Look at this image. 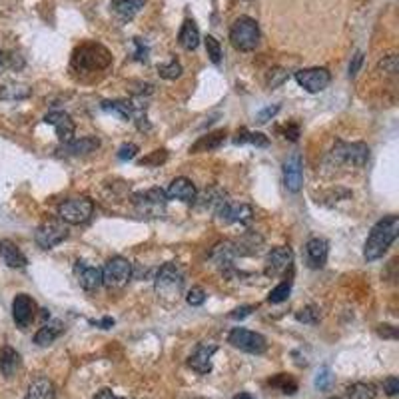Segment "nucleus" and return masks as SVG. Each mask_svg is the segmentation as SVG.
Segmentation results:
<instances>
[{
  "label": "nucleus",
  "instance_id": "obj_1",
  "mask_svg": "<svg viewBox=\"0 0 399 399\" xmlns=\"http://www.w3.org/2000/svg\"><path fill=\"white\" fill-rule=\"evenodd\" d=\"M399 234V218L398 216H387V218L379 219L378 224L371 228L369 238L365 241L363 248V258L367 261H376L379 259L387 250L389 246L396 241Z\"/></svg>",
  "mask_w": 399,
  "mask_h": 399
},
{
  "label": "nucleus",
  "instance_id": "obj_2",
  "mask_svg": "<svg viewBox=\"0 0 399 399\" xmlns=\"http://www.w3.org/2000/svg\"><path fill=\"white\" fill-rule=\"evenodd\" d=\"M112 62V56L108 52V48H104L98 42H86L78 46L74 50V56H72V66L76 70H88V72H94V70H104L108 68Z\"/></svg>",
  "mask_w": 399,
  "mask_h": 399
},
{
  "label": "nucleus",
  "instance_id": "obj_3",
  "mask_svg": "<svg viewBox=\"0 0 399 399\" xmlns=\"http://www.w3.org/2000/svg\"><path fill=\"white\" fill-rule=\"evenodd\" d=\"M259 26L258 22L250 17H239L234 20L232 28H230V40L232 46L239 50V52H252L256 50L259 44Z\"/></svg>",
  "mask_w": 399,
  "mask_h": 399
},
{
  "label": "nucleus",
  "instance_id": "obj_4",
  "mask_svg": "<svg viewBox=\"0 0 399 399\" xmlns=\"http://www.w3.org/2000/svg\"><path fill=\"white\" fill-rule=\"evenodd\" d=\"M184 288V274L178 263L168 261L158 270L156 276V294L164 299H174L182 294Z\"/></svg>",
  "mask_w": 399,
  "mask_h": 399
},
{
  "label": "nucleus",
  "instance_id": "obj_5",
  "mask_svg": "<svg viewBox=\"0 0 399 399\" xmlns=\"http://www.w3.org/2000/svg\"><path fill=\"white\" fill-rule=\"evenodd\" d=\"M94 214V204L92 200L88 198H68L64 200L58 206V216L64 224H70V226H78L88 222L90 216Z\"/></svg>",
  "mask_w": 399,
  "mask_h": 399
},
{
  "label": "nucleus",
  "instance_id": "obj_6",
  "mask_svg": "<svg viewBox=\"0 0 399 399\" xmlns=\"http://www.w3.org/2000/svg\"><path fill=\"white\" fill-rule=\"evenodd\" d=\"M130 278H132V263L122 256L110 258L102 268V285L110 290L124 288Z\"/></svg>",
  "mask_w": 399,
  "mask_h": 399
},
{
  "label": "nucleus",
  "instance_id": "obj_7",
  "mask_svg": "<svg viewBox=\"0 0 399 399\" xmlns=\"http://www.w3.org/2000/svg\"><path fill=\"white\" fill-rule=\"evenodd\" d=\"M332 158L339 164H352V166H365L369 160V146L363 142H336L332 150Z\"/></svg>",
  "mask_w": 399,
  "mask_h": 399
},
{
  "label": "nucleus",
  "instance_id": "obj_8",
  "mask_svg": "<svg viewBox=\"0 0 399 399\" xmlns=\"http://www.w3.org/2000/svg\"><path fill=\"white\" fill-rule=\"evenodd\" d=\"M68 238V224L62 219H46L42 222L34 234V241L39 244L42 250H52L54 246L62 244Z\"/></svg>",
  "mask_w": 399,
  "mask_h": 399
},
{
  "label": "nucleus",
  "instance_id": "obj_9",
  "mask_svg": "<svg viewBox=\"0 0 399 399\" xmlns=\"http://www.w3.org/2000/svg\"><path fill=\"white\" fill-rule=\"evenodd\" d=\"M228 343H232L236 349H241L246 354H263L268 349V341L261 334L250 332L246 327H234L228 336Z\"/></svg>",
  "mask_w": 399,
  "mask_h": 399
},
{
  "label": "nucleus",
  "instance_id": "obj_10",
  "mask_svg": "<svg viewBox=\"0 0 399 399\" xmlns=\"http://www.w3.org/2000/svg\"><path fill=\"white\" fill-rule=\"evenodd\" d=\"M296 80L303 90L316 94V92H321L330 86L332 74L327 68H305V70L296 72Z\"/></svg>",
  "mask_w": 399,
  "mask_h": 399
},
{
  "label": "nucleus",
  "instance_id": "obj_11",
  "mask_svg": "<svg viewBox=\"0 0 399 399\" xmlns=\"http://www.w3.org/2000/svg\"><path fill=\"white\" fill-rule=\"evenodd\" d=\"M214 210H216V218L224 224H244V222H250L254 216L248 204H234L228 200H222Z\"/></svg>",
  "mask_w": 399,
  "mask_h": 399
},
{
  "label": "nucleus",
  "instance_id": "obj_12",
  "mask_svg": "<svg viewBox=\"0 0 399 399\" xmlns=\"http://www.w3.org/2000/svg\"><path fill=\"white\" fill-rule=\"evenodd\" d=\"M292 263H294V252L288 246H278L266 258V276H272V278L281 276L283 272L292 270Z\"/></svg>",
  "mask_w": 399,
  "mask_h": 399
},
{
  "label": "nucleus",
  "instance_id": "obj_13",
  "mask_svg": "<svg viewBox=\"0 0 399 399\" xmlns=\"http://www.w3.org/2000/svg\"><path fill=\"white\" fill-rule=\"evenodd\" d=\"M134 204L140 212L144 214H158L164 210V206L168 204V196L162 188H152V190H146V192H138L134 194Z\"/></svg>",
  "mask_w": 399,
  "mask_h": 399
},
{
  "label": "nucleus",
  "instance_id": "obj_14",
  "mask_svg": "<svg viewBox=\"0 0 399 399\" xmlns=\"http://www.w3.org/2000/svg\"><path fill=\"white\" fill-rule=\"evenodd\" d=\"M36 316V303L34 299L26 294H19L14 301H12V318L14 323L19 325L20 330L28 327L32 323V319Z\"/></svg>",
  "mask_w": 399,
  "mask_h": 399
},
{
  "label": "nucleus",
  "instance_id": "obj_15",
  "mask_svg": "<svg viewBox=\"0 0 399 399\" xmlns=\"http://www.w3.org/2000/svg\"><path fill=\"white\" fill-rule=\"evenodd\" d=\"M283 184L290 192H299L303 186V164L299 154H292L283 162Z\"/></svg>",
  "mask_w": 399,
  "mask_h": 399
},
{
  "label": "nucleus",
  "instance_id": "obj_16",
  "mask_svg": "<svg viewBox=\"0 0 399 399\" xmlns=\"http://www.w3.org/2000/svg\"><path fill=\"white\" fill-rule=\"evenodd\" d=\"M44 122L56 128V136H58V140L62 144H66V142H70V140L74 138L76 126H74V120L70 118L66 112H62V110L48 112V114L44 116Z\"/></svg>",
  "mask_w": 399,
  "mask_h": 399
},
{
  "label": "nucleus",
  "instance_id": "obj_17",
  "mask_svg": "<svg viewBox=\"0 0 399 399\" xmlns=\"http://www.w3.org/2000/svg\"><path fill=\"white\" fill-rule=\"evenodd\" d=\"M216 345H212V343H200L198 347L194 349V354L190 356V367L194 369V371H198L200 376H206V374H210L212 371V356L216 354Z\"/></svg>",
  "mask_w": 399,
  "mask_h": 399
},
{
  "label": "nucleus",
  "instance_id": "obj_18",
  "mask_svg": "<svg viewBox=\"0 0 399 399\" xmlns=\"http://www.w3.org/2000/svg\"><path fill=\"white\" fill-rule=\"evenodd\" d=\"M166 196L172 200L186 202V204H192V202L196 200V196H198V192H196V186H194L192 180L180 176V178L172 180V184H170Z\"/></svg>",
  "mask_w": 399,
  "mask_h": 399
},
{
  "label": "nucleus",
  "instance_id": "obj_19",
  "mask_svg": "<svg viewBox=\"0 0 399 399\" xmlns=\"http://www.w3.org/2000/svg\"><path fill=\"white\" fill-rule=\"evenodd\" d=\"M76 274H78L80 285L86 292H96L102 285V270L96 266H88L86 261L78 259L76 261Z\"/></svg>",
  "mask_w": 399,
  "mask_h": 399
},
{
  "label": "nucleus",
  "instance_id": "obj_20",
  "mask_svg": "<svg viewBox=\"0 0 399 399\" xmlns=\"http://www.w3.org/2000/svg\"><path fill=\"white\" fill-rule=\"evenodd\" d=\"M330 254V244L323 238H312L305 244V256L312 268H323Z\"/></svg>",
  "mask_w": 399,
  "mask_h": 399
},
{
  "label": "nucleus",
  "instance_id": "obj_21",
  "mask_svg": "<svg viewBox=\"0 0 399 399\" xmlns=\"http://www.w3.org/2000/svg\"><path fill=\"white\" fill-rule=\"evenodd\" d=\"M0 259L8 266V268H14V270H22V268H26V263H28V259L26 256L20 252V248L14 244V241H10V239H2L0 241Z\"/></svg>",
  "mask_w": 399,
  "mask_h": 399
},
{
  "label": "nucleus",
  "instance_id": "obj_22",
  "mask_svg": "<svg viewBox=\"0 0 399 399\" xmlns=\"http://www.w3.org/2000/svg\"><path fill=\"white\" fill-rule=\"evenodd\" d=\"M98 148L100 140L96 136H84V138H72L70 142H66L62 150L70 156H82V154L96 152Z\"/></svg>",
  "mask_w": 399,
  "mask_h": 399
},
{
  "label": "nucleus",
  "instance_id": "obj_23",
  "mask_svg": "<svg viewBox=\"0 0 399 399\" xmlns=\"http://www.w3.org/2000/svg\"><path fill=\"white\" fill-rule=\"evenodd\" d=\"M62 332H64V323H62L60 319H50L48 323H44L39 332H36L34 343H36V345H42V347H44V345H50L52 341H56V339L62 336Z\"/></svg>",
  "mask_w": 399,
  "mask_h": 399
},
{
  "label": "nucleus",
  "instance_id": "obj_24",
  "mask_svg": "<svg viewBox=\"0 0 399 399\" xmlns=\"http://www.w3.org/2000/svg\"><path fill=\"white\" fill-rule=\"evenodd\" d=\"M178 42L180 46L186 48V50H196V48H198L200 30L198 26H196V22L192 19L184 20V24H182V28H180Z\"/></svg>",
  "mask_w": 399,
  "mask_h": 399
},
{
  "label": "nucleus",
  "instance_id": "obj_25",
  "mask_svg": "<svg viewBox=\"0 0 399 399\" xmlns=\"http://www.w3.org/2000/svg\"><path fill=\"white\" fill-rule=\"evenodd\" d=\"M20 367V356L19 352L10 345H4L0 349V371L4 378H14V374Z\"/></svg>",
  "mask_w": 399,
  "mask_h": 399
},
{
  "label": "nucleus",
  "instance_id": "obj_26",
  "mask_svg": "<svg viewBox=\"0 0 399 399\" xmlns=\"http://www.w3.org/2000/svg\"><path fill=\"white\" fill-rule=\"evenodd\" d=\"M56 398V389H54V383L50 379L39 378L34 379L26 391V398L24 399H54Z\"/></svg>",
  "mask_w": 399,
  "mask_h": 399
},
{
  "label": "nucleus",
  "instance_id": "obj_27",
  "mask_svg": "<svg viewBox=\"0 0 399 399\" xmlns=\"http://www.w3.org/2000/svg\"><path fill=\"white\" fill-rule=\"evenodd\" d=\"M144 4H146V0H116V2L110 4V8L122 20H130L144 8Z\"/></svg>",
  "mask_w": 399,
  "mask_h": 399
},
{
  "label": "nucleus",
  "instance_id": "obj_28",
  "mask_svg": "<svg viewBox=\"0 0 399 399\" xmlns=\"http://www.w3.org/2000/svg\"><path fill=\"white\" fill-rule=\"evenodd\" d=\"M263 244V239L258 234L250 232V234H244L238 241H234V248H236V256H254L259 252V246Z\"/></svg>",
  "mask_w": 399,
  "mask_h": 399
},
{
  "label": "nucleus",
  "instance_id": "obj_29",
  "mask_svg": "<svg viewBox=\"0 0 399 399\" xmlns=\"http://www.w3.org/2000/svg\"><path fill=\"white\" fill-rule=\"evenodd\" d=\"M102 110L114 112L122 120H130L138 114L136 112V106L132 102H128V100H106V102H102Z\"/></svg>",
  "mask_w": 399,
  "mask_h": 399
},
{
  "label": "nucleus",
  "instance_id": "obj_30",
  "mask_svg": "<svg viewBox=\"0 0 399 399\" xmlns=\"http://www.w3.org/2000/svg\"><path fill=\"white\" fill-rule=\"evenodd\" d=\"M224 140H226V132H224V130L212 132V134H208V136H202V138L190 148V152H192V154H200V152L216 150V148H219V146L224 144Z\"/></svg>",
  "mask_w": 399,
  "mask_h": 399
},
{
  "label": "nucleus",
  "instance_id": "obj_31",
  "mask_svg": "<svg viewBox=\"0 0 399 399\" xmlns=\"http://www.w3.org/2000/svg\"><path fill=\"white\" fill-rule=\"evenodd\" d=\"M32 94L28 86L22 84H6L0 88V100H24Z\"/></svg>",
  "mask_w": 399,
  "mask_h": 399
},
{
  "label": "nucleus",
  "instance_id": "obj_32",
  "mask_svg": "<svg viewBox=\"0 0 399 399\" xmlns=\"http://www.w3.org/2000/svg\"><path fill=\"white\" fill-rule=\"evenodd\" d=\"M234 144H254L259 148H266L270 144V140L266 138L263 134H259V132H250V130L241 128V130H238L236 138H234Z\"/></svg>",
  "mask_w": 399,
  "mask_h": 399
},
{
  "label": "nucleus",
  "instance_id": "obj_33",
  "mask_svg": "<svg viewBox=\"0 0 399 399\" xmlns=\"http://www.w3.org/2000/svg\"><path fill=\"white\" fill-rule=\"evenodd\" d=\"M376 398V387L371 383L358 381L347 387V399H374Z\"/></svg>",
  "mask_w": 399,
  "mask_h": 399
},
{
  "label": "nucleus",
  "instance_id": "obj_34",
  "mask_svg": "<svg viewBox=\"0 0 399 399\" xmlns=\"http://www.w3.org/2000/svg\"><path fill=\"white\" fill-rule=\"evenodd\" d=\"M270 385L278 387L279 391L285 393V396H294L298 391V381L292 376H288V374H278L276 378L270 379Z\"/></svg>",
  "mask_w": 399,
  "mask_h": 399
},
{
  "label": "nucleus",
  "instance_id": "obj_35",
  "mask_svg": "<svg viewBox=\"0 0 399 399\" xmlns=\"http://www.w3.org/2000/svg\"><path fill=\"white\" fill-rule=\"evenodd\" d=\"M290 294H292V279H285V281L278 283V285L270 292L268 301H270V303H281V301H285V299L290 298Z\"/></svg>",
  "mask_w": 399,
  "mask_h": 399
},
{
  "label": "nucleus",
  "instance_id": "obj_36",
  "mask_svg": "<svg viewBox=\"0 0 399 399\" xmlns=\"http://www.w3.org/2000/svg\"><path fill=\"white\" fill-rule=\"evenodd\" d=\"M158 74L164 80H176L182 76V64L178 60H170L168 64L158 66Z\"/></svg>",
  "mask_w": 399,
  "mask_h": 399
},
{
  "label": "nucleus",
  "instance_id": "obj_37",
  "mask_svg": "<svg viewBox=\"0 0 399 399\" xmlns=\"http://www.w3.org/2000/svg\"><path fill=\"white\" fill-rule=\"evenodd\" d=\"M204 44H206V52H208V56L210 60L214 62V64H219L222 62V46H219V42L214 36H206L204 39Z\"/></svg>",
  "mask_w": 399,
  "mask_h": 399
},
{
  "label": "nucleus",
  "instance_id": "obj_38",
  "mask_svg": "<svg viewBox=\"0 0 399 399\" xmlns=\"http://www.w3.org/2000/svg\"><path fill=\"white\" fill-rule=\"evenodd\" d=\"M332 383H334L332 369H330V367H321V369L318 371V376H316V387L321 389V391H325V389H330V387H332Z\"/></svg>",
  "mask_w": 399,
  "mask_h": 399
},
{
  "label": "nucleus",
  "instance_id": "obj_39",
  "mask_svg": "<svg viewBox=\"0 0 399 399\" xmlns=\"http://www.w3.org/2000/svg\"><path fill=\"white\" fill-rule=\"evenodd\" d=\"M298 321H303V323H318L319 321V310L316 305H308L303 310L298 312Z\"/></svg>",
  "mask_w": 399,
  "mask_h": 399
},
{
  "label": "nucleus",
  "instance_id": "obj_40",
  "mask_svg": "<svg viewBox=\"0 0 399 399\" xmlns=\"http://www.w3.org/2000/svg\"><path fill=\"white\" fill-rule=\"evenodd\" d=\"M168 160V152L166 150H154L150 156L140 160V166H160Z\"/></svg>",
  "mask_w": 399,
  "mask_h": 399
},
{
  "label": "nucleus",
  "instance_id": "obj_41",
  "mask_svg": "<svg viewBox=\"0 0 399 399\" xmlns=\"http://www.w3.org/2000/svg\"><path fill=\"white\" fill-rule=\"evenodd\" d=\"M285 80H288V70H283V68H274V70H270V74H268V86H270V88H278V86H281Z\"/></svg>",
  "mask_w": 399,
  "mask_h": 399
},
{
  "label": "nucleus",
  "instance_id": "obj_42",
  "mask_svg": "<svg viewBox=\"0 0 399 399\" xmlns=\"http://www.w3.org/2000/svg\"><path fill=\"white\" fill-rule=\"evenodd\" d=\"M186 301H188L192 308H198V305H202V303L206 301V292H204L202 288H192V290L188 292V296H186Z\"/></svg>",
  "mask_w": 399,
  "mask_h": 399
},
{
  "label": "nucleus",
  "instance_id": "obj_43",
  "mask_svg": "<svg viewBox=\"0 0 399 399\" xmlns=\"http://www.w3.org/2000/svg\"><path fill=\"white\" fill-rule=\"evenodd\" d=\"M399 68V60L396 54H391V56H385V58L379 62V70H383V72H387V74H396Z\"/></svg>",
  "mask_w": 399,
  "mask_h": 399
},
{
  "label": "nucleus",
  "instance_id": "obj_44",
  "mask_svg": "<svg viewBox=\"0 0 399 399\" xmlns=\"http://www.w3.org/2000/svg\"><path fill=\"white\" fill-rule=\"evenodd\" d=\"M138 154V146L136 144H122L118 150V158L120 160H132L136 158Z\"/></svg>",
  "mask_w": 399,
  "mask_h": 399
},
{
  "label": "nucleus",
  "instance_id": "obj_45",
  "mask_svg": "<svg viewBox=\"0 0 399 399\" xmlns=\"http://www.w3.org/2000/svg\"><path fill=\"white\" fill-rule=\"evenodd\" d=\"M383 391H385L389 398L398 396L399 393V379L396 378V376H389V378H385V381H383Z\"/></svg>",
  "mask_w": 399,
  "mask_h": 399
},
{
  "label": "nucleus",
  "instance_id": "obj_46",
  "mask_svg": "<svg viewBox=\"0 0 399 399\" xmlns=\"http://www.w3.org/2000/svg\"><path fill=\"white\" fill-rule=\"evenodd\" d=\"M361 64H363V52H356L352 56V62H349V78H356L358 76Z\"/></svg>",
  "mask_w": 399,
  "mask_h": 399
},
{
  "label": "nucleus",
  "instance_id": "obj_47",
  "mask_svg": "<svg viewBox=\"0 0 399 399\" xmlns=\"http://www.w3.org/2000/svg\"><path fill=\"white\" fill-rule=\"evenodd\" d=\"M279 112V106L276 104V106H268V108H263L261 112L258 114V124H266L268 120H272L276 114Z\"/></svg>",
  "mask_w": 399,
  "mask_h": 399
},
{
  "label": "nucleus",
  "instance_id": "obj_48",
  "mask_svg": "<svg viewBox=\"0 0 399 399\" xmlns=\"http://www.w3.org/2000/svg\"><path fill=\"white\" fill-rule=\"evenodd\" d=\"M254 312V305H241V308H236L232 314H230V319H244L248 318L250 314Z\"/></svg>",
  "mask_w": 399,
  "mask_h": 399
},
{
  "label": "nucleus",
  "instance_id": "obj_49",
  "mask_svg": "<svg viewBox=\"0 0 399 399\" xmlns=\"http://www.w3.org/2000/svg\"><path fill=\"white\" fill-rule=\"evenodd\" d=\"M378 334L381 338H398V330L393 325H378Z\"/></svg>",
  "mask_w": 399,
  "mask_h": 399
},
{
  "label": "nucleus",
  "instance_id": "obj_50",
  "mask_svg": "<svg viewBox=\"0 0 399 399\" xmlns=\"http://www.w3.org/2000/svg\"><path fill=\"white\" fill-rule=\"evenodd\" d=\"M285 138L288 140H292V142H298V138H299V126L298 124H290L285 130Z\"/></svg>",
  "mask_w": 399,
  "mask_h": 399
},
{
  "label": "nucleus",
  "instance_id": "obj_51",
  "mask_svg": "<svg viewBox=\"0 0 399 399\" xmlns=\"http://www.w3.org/2000/svg\"><path fill=\"white\" fill-rule=\"evenodd\" d=\"M136 46H138V50H136V60H140V62H142V60L148 58V48L142 44V40L136 39Z\"/></svg>",
  "mask_w": 399,
  "mask_h": 399
},
{
  "label": "nucleus",
  "instance_id": "obj_52",
  "mask_svg": "<svg viewBox=\"0 0 399 399\" xmlns=\"http://www.w3.org/2000/svg\"><path fill=\"white\" fill-rule=\"evenodd\" d=\"M92 399H116V396H114V391H112V389L104 387V389L96 391V396H94Z\"/></svg>",
  "mask_w": 399,
  "mask_h": 399
},
{
  "label": "nucleus",
  "instance_id": "obj_53",
  "mask_svg": "<svg viewBox=\"0 0 399 399\" xmlns=\"http://www.w3.org/2000/svg\"><path fill=\"white\" fill-rule=\"evenodd\" d=\"M92 325H98V327H102V330H110L112 325H114V319L112 318H104V319H98V321H90Z\"/></svg>",
  "mask_w": 399,
  "mask_h": 399
},
{
  "label": "nucleus",
  "instance_id": "obj_54",
  "mask_svg": "<svg viewBox=\"0 0 399 399\" xmlns=\"http://www.w3.org/2000/svg\"><path fill=\"white\" fill-rule=\"evenodd\" d=\"M234 399H254V396H252V393H246V391H244V393H238V396H236Z\"/></svg>",
  "mask_w": 399,
  "mask_h": 399
},
{
  "label": "nucleus",
  "instance_id": "obj_55",
  "mask_svg": "<svg viewBox=\"0 0 399 399\" xmlns=\"http://www.w3.org/2000/svg\"><path fill=\"white\" fill-rule=\"evenodd\" d=\"M0 62H2V54H0Z\"/></svg>",
  "mask_w": 399,
  "mask_h": 399
},
{
  "label": "nucleus",
  "instance_id": "obj_56",
  "mask_svg": "<svg viewBox=\"0 0 399 399\" xmlns=\"http://www.w3.org/2000/svg\"><path fill=\"white\" fill-rule=\"evenodd\" d=\"M330 399H339V398H330Z\"/></svg>",
  "mask_w": 399,
  "mask_h": 399
},
{
  "label": "nucleus",
  "instance_id": "obj_57",
  "mask_svg": "<svg viewBox=\"0 0 399 399\" xmlns=\"http://www.w3.org/2000/svg\"><path fill=\"white\" fill-rule=\"evenodd\" d=\"M116 399H118V398H116ZM120 399H124V398H120Z\"/></svg>",
  "mask_w": 399,
  "mask_h": 399
}]
</instances>
